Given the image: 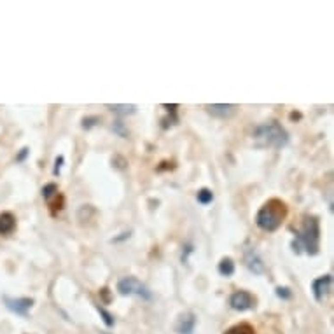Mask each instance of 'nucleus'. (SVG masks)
<instances>
[{
  "mask_svg": "<svg viewBox=\"0 0 334 334\" xmlns=\"http://www.w3.org/2000/svg\"><path fill=\"white\" fill-rule=\"evenodd\" d=\"M318 243H320V224L313 215H305L303 226L296 231V240L292 242L296 254L306 252L308 255L318 254Z\"/></svg>",
  "mask_w": 334,
  "mask_h": 334,
  "instance_id": "f257e3e1",
  "label": "nucleus"
},
{
  "mask_svg": "<svg viewBox=\"0 0 334 334\" xmlns=\"http://www.w3.org/2000/svg\"><path fill=\"white\" fill-rule=\"evenodd\" d=\"M287 214H289V208L285 203L278 198H271L259 208L257 215H255V224L263 231L271 233L282 226L283 221L287 219Z\"/></svg>",
  "mask_w": 334,
  "mask_h": 334,
  "instance_id": "f03ea898",
  "label": "nucleus"
},
{
  "mask_svg": "<svg viewBox=\"0 0 334 334\" xmlns=\"http://www.w3.org/2000/svg\"><path fill=\"white\" fill-rule=\"evenodd\" d=\"M252 137H254V145L259 149L266 147L280 149L289 142L287 132L282 128V124H278L277 121H270V123L257 126L254 130V133H252Z\"/></svg>",
  "mask_w": 334,
  "mask_h": 334,
  "instance_id": "7ed1b4c3",
  "label": "nucleus"
},
{
  "mask_svg": "<svg viewBox=\"0 0 334 334\" xmlns=\"http://www.w3.org/2000/svg\"><path fill=\"white\" fill-rule=\"evenodd\" d=\"M117 290H119V294L123 296H139V298L143 299H151V290L147 287L143 285L139 278L135 277H124L117 282Z\"/></svg>",
  "mask_w": 334,
  "mask_h": 334,
  "instance_id": "20e7f679",
  "label": "nucleus"
},
{
  "mask_svg": "<svg viewBox=\"0 0 334 334\" xmlns=\"http://www.w3.org/2000/svg\"><path fill=\"white\" fill-rule=\"evenodd\" d=\"M229 305L233 310L247 311V310H252V308L255 306V298L249 292V290H236L235 294L231 296Z\"/></svg>",
  "mask_w": 334,
  "mask_h": 334,
  "instance_id": "39448f33",
  "label": "nucleus"
},
{
  "mask_svg": "<svg viewBox=\"0 0 334 334\" xmlns=\"http://www.w3.org/2000/svg\"><path fill=\"white\" fill-rule=\"evenodd\" d=\"M331 285H333V277L331 275H324V277H318L317 280H313L311 283V290H313V296L318 303H322L326 299V296L329 294Z\"/></svg>",
  "mask_w": 334,
  "mask_h": 334,
  "instance_id": "423d86ee",
  "label": "nucleus"
},
{
  "mask_svg": "<svg viewBox=\"0 0 334 334\" xmlns=\"http://www.w3.org/2000/svg\"><path fill=\"white\" fill-rule=\"evenodd\" d=\"M4 303H5V306H7V310H11L12 313L27 315L28 310L32 308L33 299H30V298H7V296H5Z\"/></svg>",
  "mask_w": 334,
  "mask_h": 334,
  "instance_id": "0eeeda50",
  "label": "nucleus"
},
{
  "mask_svg": "<svg viewBox=\"0 0 334 334\" xmlns=\"http://www.w3.org/2000/svg\"><path fill=\"white\" fill-rule=\"evenodd\" d=\"M245 264H247V268H249V270H250L252 273H255V275H261L264 271L263 261L259 259L257 252H255L254 249H250V250L245 252Z\"/></svg>",
  "mask_w": 334,
  "mask_h": 334,
  "instance_id": "6e6552de",
  "label": "nucleus"
},
{
  "mask_svg": "<svg viewBox=\"0 0 334 334\" xmlns=\"http://www.w3.org/2000/svg\"><path fill=\"white\" fill-rule=\"evenodd\" d=\"M196 326V317L195 313H184L177 322V333L179 334H193Z\"/></svg>",
  "mask_w": 334,
  "mask_h": 334,
  "instance_id": "1a4fd4ad",
  "label": "nucleus"
},
{
  "mask_svg": "<svg viewBox=\"0 0 334 334\" xmlns=\"http://www.w3.org/2000/svg\"><path fill=\"white\" fill-rule=\"evenodd\" d=\"M16 229V217L11 212L0 214V235H11Z\"/></svg>",
  "mask_w": 334,
  "mask_h": 334,
  "instance_id": "9d476101",
  "label": "nucleus"
},
{
  "mask_svg": "<svg viewBox=\"0 0 334 334\" xmlns=\"http://www.w3.org/2000/svg\"><path fill=\"white\" fill-rule=\"evenodd\" d=\"M208 112L215 117H229L231 114H235L236 105H229V104H221V105H207Z\"/></svg>",
  "mask_w": 334,
  "mask_h": 334,
  "instance_id": "9b49d317",
  "label": "nucleus"
},
{
  "mask_svg": "<svg viewBox=\"0 0 334 334\" xmlns=\"http://www.w3.org/2000/svg\"><path fill=\"white\" fill-rule=\"evenodd\" d=\"M219 273L223 275V277H231V275L235 273V263H233V259H231V257L221 259Z\"/></svg>",
  "mask_w": 334,
  "mask_h": 334,
  "instance_id": "f8f14e48",
  "label": "nucleus"
},
{
  "mask_svg": "<svg viewBox=\"0 0 334 334\" xmlns=\"http://www.w3.org/2000/svg\"><path fill=\"white\" fill-rule=\"evenodd\" d=\"M224 334H255V329L250 326V324H236V326L229 327Z\"/></svg>",
  "mask_w": 334,
  "mask_h": 334,
  "instance_id": "ddd939ff",
  "label": "nucleus"
},
{
  "mask_svg": "<svg viewBox=\"0 0 334 334\" xmlns=\"http://www.w3.org/2000/svg\"><path fill=\"white\" fill-rule=\"evenodd\" d=\"M198 201L201 205H208V203L214 201V193L210 189H201V191H198Z\"/></svg>",
  "mask_w": 334,
  "mask_h": 334,
  "instance_id": "4468645a",
  "label": "nucleus"
},
{
  "mask_svg": "<svg viewBox=\"0 0 334 334\" xmlns=\"http://www.w3.org/2000/svg\"><path fill=\"white\" fill-rule=\"evenodd\" d=\"M109 107H111V111L117 112V114H123V115L133 114V112H135V105H109Z\"/></svg>",
  "mask_w": 334,
  "mask_h": 334,
  "instance_id": "2eb2a0df",
  "label": "nucleus"
},
{
  "mask_svg": "<svg viewBox=\"0 0 334 334\" xmlns=\"http://www.w3.org/2000/svg\"><path fill=\"white\" fill-rule=\"evenodd\" d=\"M58 195V186L56 184H48V186L42 187V196H44L46 199H51V196H56Z\"/></svg>",
  "mask_w": 334,
  "mask_h": 334,
  "instance_id": "dca6fc26",
  "label": "nucleus"
},
{
  "mask_svg": "<svg viewBox=\"0 0 334 334\" xmlns=\"http://www.w3.org/2000/svg\"><path fill=\"white\" fill-rule=\"evenodd\" d=\"M96 308H98L100 315H102V317H104L105 324H107V326H114V318H112V315H111V313H107V311H105V310H104V308H102V306H96Z\"/></svg>",
  "mask_w": 334,
  "mask_h": 334,
  "instance_id": "f3484780",
  "label": "nucleus"
},
{
  "mask_svg": "<svg viewBox=\"0 0 334 334\" xmlns=\"http://www.w3.org/2000/svg\"><path fill=\"white\" fill-rule=\"evenodd\" d=\"M277 296L282 299H289L290 296H292V292H290L287 287H278V289H277Z\"/></svg>",
  "mask_w": 334,
  "mask_h": 334,
  "instance_id": "a211bd4d",
  "label": "nucleus"
},
{
  "mask_svg": "<svg viewBox=\"0 0 334 334\" xmlns=\"http://www.w3.org/2000/svg\"><path fill=\"white\" fill-rule=\"evenodd\" d=\"M56 167H55V170H53V173L55 175H58L60 173V168H61V165H63V156H60V158H56Z\"/></svg>",
  "mask_w": 334,
  "mask_h": 334,
  "instance_id": "6ab92c4d",
  "label": "nucleus"
},
{
  "mask_svg": "<svg viewBox=\"0 0 334 334\" xmlns=\"http://www.w3.org/2000/svg\"><path fill=\"white\" fill-rule=\"evenodd\" d=\"M27 154H28V149L27 147H25V149H21V152H20V156H18V161H23V159L25 158H27Z\"/></svg>",
  "mask_w": 334,
  "mask_h": 334,
  "instance_id": "aec40b11",
  "label": "nucleus"
}]
</instances>
